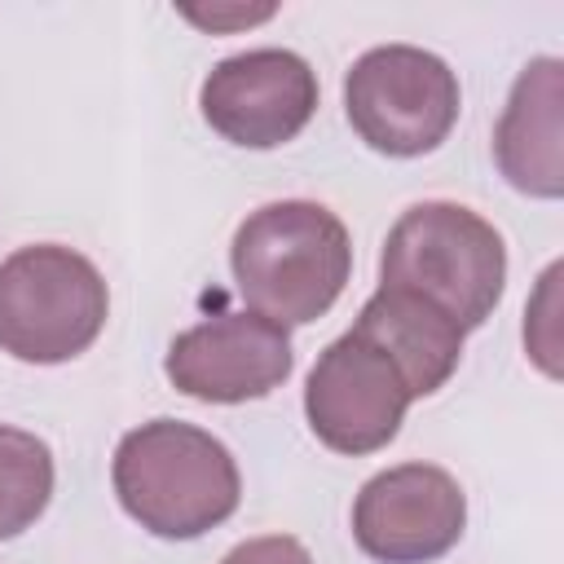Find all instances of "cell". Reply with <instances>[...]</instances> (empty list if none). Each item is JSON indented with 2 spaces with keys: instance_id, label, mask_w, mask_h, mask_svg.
<instances>
[{
  "instance_id": "ba28073f",
  "label": "cell",
  "mask_w": 564,
  "mask_h": 564,
  "mask_svg": "<svg viewBox=\"0 0 564 564\" xmlns=\"http://www.w3.org/2000/svg\"><path fill=\"white\" fill-rule=\"evenodd\" d=\"M467 524V498L445 467L401 463L370 476L352 502V538L379 564H432Z\"/></svg>"
},
{
  "instance_id": "8fae6325",
  "label": "cell",
  "mask_w": 564,
  "mask_h": 564,
  "mask_svg": "<svg viewBox=\"0 0 564 564\" xmlns=\"http://www.w3.org/2000/svg\"><path fill=\"white\" fill-rule=\"evenodd\" d=\"M352 330L397 361L410 397H432L436 388H445L463 357V330L441 308L397 286H379L361 304Z\"/></svg>"
},
{
  "instance_id": "52a82bcc",
  "label": "cell",
  "mask_w": 564,
  "mask_h": 564,
  "mask_svg": "<svg viewBox=\"0 0 564 564\" xmlns=\"http://www.w3.org/2000/svg\"><path fill=\"white\" fill-rule=\"evenodd\" d=\"M212 132L242 150H278L317 110V70L291 48H247L216 62L198 88Z\"/></svg>"
},
{
  "instance_id": "277c9868",
  "label": "cell",
  "mask_w": 564,
  "mask_h": 564,
  "mask_svg": "<svg viewBox=\"0 0 564 564\" xmlns=\"http://www.w3.org/2000/svg\"><path fill=\"white\" fill-rule=\"evenodd\" d=\"M110 313L97 264L70 247L35 242L0 260V352L57 366L93 348Z\"/></svg>"
},
{
  "instance_id": "9c48e42d",
  "label": "cell",
  "mask_w": 564,
  "mask_h": 564,
  "mask_svg": "<svg viewBox=\"0 0 564 564\" xmlns=\"http://www.w3.org/2000/svg\"><path fill=\"white\" fill-rule=\"evenodd\" d=\"M295 366L291 339L278 322L260 313H216L181 330L167 348V379L176 392L212 405H238L269 397L286 383Z\"/></svg>"
},
{
  "instance_id": "3957f363",
  "label": "cell",
  "mask_w": 564,
  "mask_h": 564,
  "mask_svg": "<svg viewBox=\"0 0 564 564\" xmlns=\"http://www.w3.org/2000/svg\"><path fill=\"white\" fill-rule=\"evenodd\" d=\"M379 286L427 300L467 335L502 300L507 242L485 216L463 203H414L383 238Z\"/></svg>"
},
{
  "instance_id": "7c38bea8",
  "label": "cell",
  "mask_w": 564,
  "mask_h": 564,
  "mask_svg": "<svg viewBox=\"0 0 564 564\" xmlns=\"http://www.w3.org/2000/svg\"><path fill=\"white\" fill-rule=\"evenodd\" d=\"M53 449L22 427L0 423V542L31 529L53 498Z\"/></svg>"
},
{
  "instance_id": "7a4b0ae2",
  "label": "cell",
  "mask_w": 564,
  "mask_h": 564,
  "mask_svg": "<svg viewBox=\"0 0 564 564\" xmlns=\"http://www.w3.org/2000/svg\"><path fill=\"white\" fill-rule=\"evenodd\" d=\"M119 507L154 538H203L238 511V463L212 432L181 419L132 427L110 463Z\"/></svg>"
},
{
  "instance_id": "5b68a950",
  "label": "cell",
  "mask_w": 564,
  "mask_h": 564,
  "mask_svg": "<svg viewBox=\"0 0 564 564\" xmlns=\"http://www.w3.org/2000/svg\"><path fill=\"white\" fill-rule=\"evenodd\" d=\"M458 106V75L436 53L414 44H379L344 75V110L352 132L388 159L436 150L454 132Z\"/></svg>"
},
{
  "instance_id": "4fadbf2b",
  "label": "cell",
  "mask_w": 564,
  "mask_h": 564,
  "mask_svg": "<svg viewBox=\"0 0 564 564\" xmlns=\"http://www.w3.org/2000/svg\"><path fill=\"white\" fill-rule=\"evenodd\" d=\"M220 564H313L308 546L291 533H269V538H247L238 542Z\"/></svg>"
},
{
  "instance_id": "6da1fadb",
  "label": "cell",
  "mask_w": 564,
  "mask_h": 564,
  "mask_svg": "<svg viewBox=\"0 0 564 564\" xmlns=\"http://www.w3.org/2000/svg\"><path fill=\"white\" fill-rule=\"evenodd\" d=\"M229 269L251 313L286 326L317 322L352 273V242L344 220L313 198H282L256 207L229 247Z\"/></svg>"
},
{
  "instance_id": "5bb4252c",
  "label": "cell",
  "mask_w": 564,
  "mask_h": 564,
  "mask_svg": "<svg viewBox=\"0 0 564 564\" xmlns=\"http://www.w3.org/2000/svg\"><path fill=\"white\" fill-rule=\"evenodd\" d=\"M269 13H273V9H256V13H251V9H234V13H216V9H212V13H198V9H185L189 22L212 26V31H220V26H229V22H260V18H269Z\"/></svg>"
},
{
  "instance_id": "30bf717a",
  "label": "cell",
  "mask_w": 564,
  "mask_h": 564,
  "mask_svg": "<svg viewBox=\"0 0 564 564\" xmlns=\"http://www.w3.org/2000/svg\"><path fill=\"white\" fill-rule=\"evenodd\" d=\"M498 172L533 198L564 194V62L533 57L502 106L494 128Z\"/></svg>"
},
{
  "instance_id": "8992f818",
  "label": "cell",
  "mask_w": 564,
  "mask_h": 564,
  "mask_svg": "<svg viewBox=\"0 0 564 564\" xmlns=\"http://www.w3.org/2000/svg\"><path fill=\"white\" fill-rule=\"evenodd\" d=\"M410 401L414 397L397 361L357 330L326 344L304 383V414L313 436L326 449L352 458L383 449L401 432Z\"/></svg>"
}]
</instances>
